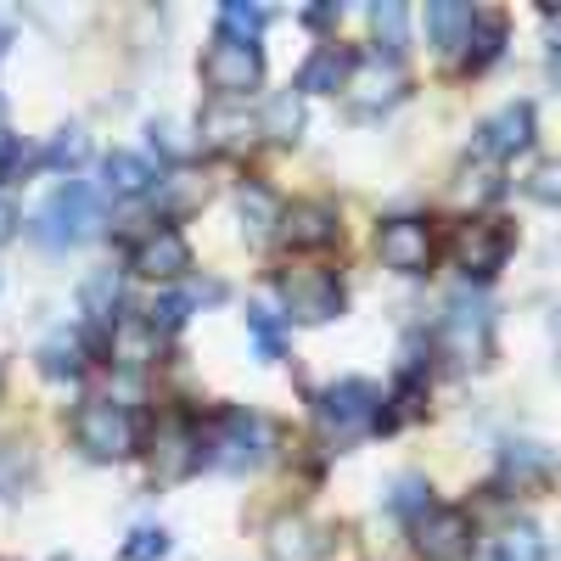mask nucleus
Wrapping results in <instances>:
<instances>
[{
	"instance_id": "f257e3e1",
	"label": "nucleus",
	"mask_w": 561,
	"mask_h": 561,
	"mask_svg": "<svg viewBox=\"0 0 561 561\" xmlns=\"http://www.w3.org/2000/svg\"><path fill=\"white\" fill-rule=\"evenodd\" d=\"M96 230H102V197L90 192L84 180L57 185L34 214V242H45V248H79V242L96 237Z\"/></svg>"
},
{
	"instance_id": "f03ea898",
	"label": "nucleus",
	"mask_w": 561,
	"mask_h": 561,
	"mask_svg": "<svg viewBox=\"0 0 561 561\" xmlns=\"http://www.w3.org/2000/svg\"><path fill=\"white\" fill-rule=\"evenodd\" d=\"M438 337H444V354H449L460 370L489 365V354H494V309H489V298L472 293V287H455L449 304H444Z\"/></svg>"
},
{
	"instance_id": "7ed1b4c3",
	"label": "nucleus",
	"mask_w": 561,
	"mask_h": 561,
	"mask_svg": "<svg viewBox=\"0 0 561 561\" xmlns=\"http://www.w3.org/2000/svg\"><path fill=\"white\" fill-rule=\"evenodd\" d=\"M314 421H320L325 438L354 444L359 433L382 427V393L370 388V382H332V388L314 399Z\"/></svg>"
},
{
	"instance_id": "20e7f679",
	"label": "nucleus",
	"mask_w": 561,
	"mask_h": 561,
	"mask_svg": "<svg viewBox=\"0 0 561 561\" xmlns=\"http://www.w3.org/2000/svg\"><path fill=\"white\" fill-rule=\"evenodd\" d=\"M73 438L90 460H124L135 455V415L118 399H90L73 415Z\"/></svg>"
},
{
	"instance_id": "39448f33",
	"label": "nucleus",
	"mask_w": 561,
	"mask_h": 561,
	"mask_svg": "<svg viewBox=\"0 0 561 561\" xmlns=\"http://www.w3.org/2000/svg\"><path fill=\"white\" fill-rule=\"evenodd\" d=\"M275 433H270V421L253 415V410H225L214 421V433H208V460L225 466V472H248V466H259L270 455Z\"/></svg>"
},
{
	"instance_id": "423d86ee",
	"label": "nucleus",
	"mask_w": 561,
	"mask_h": 561,
	"mask_svg": "<svg viewBox=\"0 0 561 561\" xmlns=\"http://www.w3.org/2000/svg\"><path fill=\"white\" fill-rule=\"evenodd\" d=\"M259 79H264V57H259V45H248V39L219 34L203 51V84L214 90V96H225V102L259 90Z\"/></svg>"
},
{
	"instance_id": "0eeeda50",
	"label": "nucleus",
	"mask_w": 561,
	"mask_h": 561,
	"mask_svg": "<svg viewBox=\"0 0 561 561\" xmlns=\"http://www.w3.org/2000/svg\"><path fill=\"white\" fill-rule=\"evenodd\" d=\"M280 304H287L293 320L320 325V320L343 314V280L332 270H293L287 280H280Z\"/></svg>"
},
{
	"instance_id": "6e6552de",
	"label": "nucleus",
	"mask_w": 561,
	"mask_h": 561,
	"mask_svg": "<svg viewBox=\"0 0 561 561\" xmlns=\"http://www.w3.org/2000/svg\"><path fill=\"white\" fill-rule=\"evenodd\" d=\"M404 68H399V57H382V51H370V57H354V68H348V102L359 107V113H382V107H393L399 96H404Z\"/></svg>"
},
{
	"instance_id": "1a4fd4ad",
	"label": "nucleus",
	"mask_w": 561,
	"mask_h": 561,
	"mask_svg": "<svg viewBox=\"0 0 561 561\" xmlns=\"http://www.w3.org/2000/svg\"><path fill=\"white\" fill-rule=\"evenodd\" d=\"M415 556L421 561H466L472 556V517L455 505H433L415 523Z\"/></svg>"
},
{
	"instance_id": "9d476101",
	"label": "nucleus",
	"mask_w": 561,
	"mask_h": 561,
	"mask_svg": "<svg viewBox=\"0 0 561 561\" xmlns=\"http://www.w3.org/2000/svg\"><path fill=\"white\" fill-rule=\"evenodd\" d=\"M511 253V237H505V225L500 219H466L455 230V264L466 280H489Z\"/></svg>"
},
{
	"instance_id": "9b49d317",
	"label": "nucleus",
	"mask_w": 561,
	"mask_h": 561,
	"mask_svg": "<svg viewBox=\"0 0 561 561\" xmlns=\"http://www.w3.org/2000/svg\"><path fill=\"white\" fill-rule=\"evenodd\" d=\"M377 253H382V264L388 270H399V275H421L433 264V225L427 219H382L377 225Z\"/></svg>"
},
{
	"instance_id": "f8f14e48",
	"label": "nucleus",
	"mask_w": 561,
	"mask_h": 561,
	"mask_svg": "<svg viewBox=\"0 0 561 561\" xmlns=\"http://www.w3.org/2000/svg\"><path fill=\"white\" fill-rule=\"evenodd\" d=\"M129 270L152 275V280H174V275L192 270V242H185L174 225H152L147 237L129 248Z\"/></svg>"
},
{
	"instance_id": "ddd939ff",
	"label": "nucleus",
	"mask_w": 561,
	"mask_h": 561,
	"mask_svg": "<svg viewBox=\"0 0 561 561\" xmlns=\"http://www.w3.org/2000/svg\"><path fill=\"white\" fill-rule=\"evenodd\" d=\"M280 237L287 248H304V253H320L337 242V208L332 203H293L280 214Z\"/></svg>"
},
{
	"instance_id": "4468645a",
	"label": "nucleus",
	"mask_w": 561,
	"mask_h": 561,
	"mask_svg": "<svg viewBox=\"0 0 561 561\" xmlns=\"http://www.w3.org/2000/svg\"><path fill=\"white\" fill-rule=\"evenodd\" d=\"M203 460H208L203 438L185 427V421H163L158 438H152V472H158V478H185V472H192V466H203Z\"/></svg>"
},
{
	"instance_id": "2eb2a0df",
	"label": "nucleus",
	"mask_w": 561,
	"mask_h": 561,
	"mask_svg": "<svg viewBox=\"0 0 561 561\" xmlns=\"http://www.w3.org/2000/svg\"><path fill=\"white\" fill-rule=\"evenodd\" d=\"M264 550H270V561H320V556H325V534H320L309 517L287 511V517H275V523H270Z\"/></svg>"
},
{
	"instance_id": "dca6fc26",
	"label": "nucleus",
	"mask_w": 561,
	"mask_h": 561,
	"mask_svg": "<svg viewBox=\"0 0 561 561\" xmlns=\"http://www.w3.org/2000/svg\"><path fill=\"white\" fill-rule=\"evenodd\" d=\"M483 152L489 158H511V152H528V140H534V107L528 102H511L500 107L494 118H483Z\"/></svg>"
},
{
	"instance_id": "f3484780",
	"label": "nucleus",
	"mask_w": 561,
	"mask_h": 561,
	"mask_svg": "<svg viewBox=\"0 0 561 561\" xmlns=\"http://www.w3.org/2000/svg\"><path fill=\"white\" fill-rule=\"evenodd\" d=\"M197 140H203L208 152H242L248 140H253V118H248V107H230V102L208 107V113L197 118Z\"/></svg>"
},
{
	"instance_id": "a211bd4d",
	"label": "nucleus",
	"mask_w": 561,
	"mask_h": 561,
	"mask_svg": "<svg viewBox=\"0 0 561 561\" xmlns=\"http://www.w3.org/2000/svg\"><path fill=\"white\" fill-rule=\"evenodd\" d=\"M79 304H84L90 325L113 337V325H118V304H124V280H118V270H96V275H90L84 287H79Z\"/></svg>"
},
{
	"instance_id": "6ab92c4d",
	"label": "nucleus",
	"mask_w": 561,
	"mask_h": 561,
	"mask_svg": "<svg viewBox=\"0 0 561 561\" xmlns=\"http://www.w3.org/2000/svg\"><path fill=\"white\" fill-rule=\"evenodd\" d=\"M472 23H478V12L460 7V0H433L427 7V34H433L438 51H460V45L472 39Z\"/></svg>"
},
{
	"instance_id": "aec40b11",
	"label": "nucleus",
	"mask_w": 561,
	"mask_h": 561,
	"mask_svg": "<svg viewBox=\"0 0 561 561\" xmlns=\"http://www.w3.org/2000/svg\"><path fill=\"white\" fill-rule=\"evenodd\" d=\"M237 208H242V225H248V242H264L270 230H280V214H287V208L275 203L270 185H242Z\"/></svg>"
},
{
	"instance_id": "412c9836",
	"label": "nucleus",
	"mask_w": 561,
	"mask_h": 561,
	"mask_svg": "<svg viewBox=\"0 0 561 561\" xmlns=\"http://www.w3.org/2000/svg\"><path fill=\"white\" fill-rule=\"evenodd\" d=\"M39 370L51 382H68V377H79L84 370V337L79 332H51L39 343Z\"/></svg>"
},
{
	"instance_id": "4be33fe9",
	"label": "nucleus",
	"mask_w": 561,
	"mask_h": 561,
	"mask_svg": "<svg viewBox=\"0 0 561 561\" xmlns=\"http://www.w3.org/2000/svg\"><path fill=\"white\" fill-rule=\"evenodd\" d=\"M158 185V169L147 158H135V152H113L107 158V192L113 197H147Z\"/></svg>"
},
{
	"instance_id": "5701e85b",
	"label": "nucleus",
	"mask_w": 561,
	"mask_h": 561,
	"mask_svg": "<svg viewBox=\"0 0 561 561\" xmlns=\"http://www.w3.org/2000/svg\"><path fill=\"white\" fill-rule=\"evenodd\" d=\"M348 57L337 51V45H320V51L298 68V90H314V96H320V90H337V84H348Z\"/></svg>"
},
{
	"instance_id": "b1692460",
	"label": "nucleus",
	"mask_w": 561,
	"mask_h": 561,
	"mask_svg": "<svg viewBox=\"0 0 561 561\" xmlns=\"http://www.w3.org/2000/svg\"><path fill=\"white\" fill-rule=\"evenodd\" d=\"M107 343H113V359L118 365H147L152 359V343H158V325L152 320H118Z\"/></svg>"
},
{
	"instance_id": "393cba45",
	"label": "nucleus",
	"mask_w": 561,
	"mask_h": 561,
	"mask_svg": "<svg viewBox=\"0 0 561 561\" xmlns=\"http://www.w3.org/2000/svg\"><path fill=\"white\" fill-rule=\"evenodd\" d=\"M298 129H304V96H298V90H280V96H270V107H264V135H270V140H298Z\"/></svg>"
},
{
	"instance_id": "a878e982",
	"label": "nucleus",
	"mask_w": 561,
	"mask_h": 561,
	"mask_svg": "<svg viewBox=\"0 0 561 561\" xmlns=\"http://www.w3.org/2000/svg\"><path fill=\"white\" fill-rule=\"evenodd\" d=\"M489 561H545V539H539V528H534V523H511V528L494 539Z\"/></svg>"
},
{
	"instance_id": "bb28decb",
	"label": "nucleus",
	"mask_w": 561,
	"mask_h": 561,
	"mask_svg": "<svg viewBox=\"0 0 561 561\" xmlns=\"http://www.w3.org/2000/svg\"><path fill=\"white\" fill-rule=\"evenodd\" d=\"M500 45H505V18H494V12H478V23H472V39H466V62H472V68H489V62L500 57Z\"/></svg>"
},
{
	"instance_id": "cd10ccee",
	"label": "nucleus",
	"mask_w": 561,
	"mask_h": 561,
	"mask_svg": "<svg viewBox=\"0 0 561 561\" xmlns=\"http://www.w3.org/2000/svg\"><path fill=\"white\" fill-rule=\"evenodd\" d=\"M505 478L545 483V478H550V455H545L539 444H511V449H505Z\"/></svg>"
},
{
	"instance_id": "c85d7f7f",
	"label": "nucleus",
	"mask_w": 561,
	"mask_h": 561,
	"mask_svg": "<svg viewBox=\"0 0 561 561\" xmlns=\"http://www.w3.org/2000/svg\"><path fill=\"white\" fill-rule=\"evenodd\" d=\"M28 483H34L28 455H23V449H12V444H0V500H18Z\"/></svg>"
},
{
	"instance_id": "c756f323",
	"label": "nucleus",
	"mask_w": 561,
	"mask_h": 561,
	"mask_svg": "<svg viewBox=\"0 0 561 561\" xmlns=\"http://www.w3.org/2000/svg\"><path fill=\"white\" fill-rule=\"evenodd\" d=\"M248 332L259 343V359H280V320L270 304H248Z\"/></svg>"
},
{
	"instance_id": "7c9ffc66",
	"label": "nucleus",
	"mask_w": 561,
	"mask_h": 561,
	"mask_svg": "<svg viewBox=\"0 0 561 561\" xmlns=\"http://www.w3.org/2000/svg\"><path fill=\"white\" fill-rule=\"evenodd\" d=\"M370 28H377V39L388 45V57L404 45V28H410V18H404V7L399 0H377V7H370Z\"/></svg>"
},
{
	"instance_id": "2f4dec72",
	"label": "nucleus",
	"mask_w": 561,
	"mask_h": 561,
	"mask_svg": "<svg viewBox=\"0 0 561 561\" xmlns=\"http://www.w3.org/2000/svg\"><path fill=\"white\" fill-rule=\"evenodd\" d=\"M393 511H399V517H410V523L427 517V511H433L427 478H399V483H393Z\"/></svg>"
},
{
	"instance_id": "473e14b6",
	"label": "nucleus",
	"mask_w": 561,
	"mask_h": 561,
	"mask_svg": "<svg viewBox=\"0 0 561 561\" xmlns=\"http://www.w3.org/2000/svg\"><path fill=\"white\" fill-rule=\"evenodd\" d=\"M455 192H460L466 203H489V197H500V169H494V163H466Z\"/></svg>"
},
{
	"instance_id": "72a5a7b5",
	"label": "nucleus",
	"mask_w": 561,
	"mask_h": 561,
	"mask_svg": "<svg viewBox=\"0 0 561 561\" xmlns=\"http://www.w3.org/2000/svg\"><path fill=\"white\" fill-rule=\"evenodd\" d=\"M259 28H264V12L259 7H242V0H230V7H219V34H230V39H259Z\"/></svg>"
},
{
	"instance_id": "f704fd0d",
	"label": "nucleus",
	"mask_w": 561,
	"mask_h": 561,
	"mask_svg": "<svg viewBox=\"0 0 561 561\" xmlns=\"http://www.w3.org/2000/svg\"><path fill=\"white\" fill-rule=\"evenodd\" d=\"M84 152H90L84 129H57V140L45 147V163H51V169H73V163H84Z\"/></svg>"
},
{
	"instance_id": "c9c22d12",
	"label": "nucleus",
	"mask_w": 561,
	"mask_h": 561,
	"mask_svg": "<svg viewBox=\"0 0 561 561\" xmlns=\"http://www.w3.org/2000/svg\"><path fill=\"white\" fill-rule=\"evenodd\" d=\"M169 556V534L163 528H135L124 539V561H163Z\"/></svg>"
},
{
	"instance_id": "e433bc0d",
	"label": "nucleus",
	"mask_w": 561,
	"mask_h": 561,
	"mask_svg": "<svg viewBox=\"0 0 561 561\" xmlns=\"http://www.w3.org/2000/svg\"><path fill=\"white\" fill-rule=\"evenodd\" d=\"M528 197H539L545 208H561V158H550L528 174Z\"/></svg>"
},
{
	"instance_id": "4c0bfd02",
	"label": "nucleus",
	"mask_w": 561,
	"mask_h": 561,
	"mask_svg": "<svg viewBox=\"0 0 561 561\" xmlns=\"http://www.w3.org/2000/svg\"><path fill=\"white\" fill-rule=\"evenodd\" d=\"M147 135H152V147H158L163 158H174V163H180V158H192V140H185L174 124H152Z\"/></svg>"
},
{
	"instance_id": "58836bf2",
	"label": "nucleus",
	"mask_w": 561,
	"mask_h": 561,
	"mask_svg": "<svg viewBox=\"0 0 561 561\" xmlns=\"http://www.w3.org/2000/svg\"><path fill=\"white\" fill-rule=\"evenodd\" d=\"M18 230V208H12V197H0V242H7Z\"/></svg>"
},
{
	"instance_id": "ea45409f",
	"label": "nucleus",
	"mask_w": 561,
	"mask_h": 561,
	"mask_svg": "<svg viewBox=\"0 0 561 561\" xmlns=\"http://www.w3.org/2000/svg\"><path fill=\"white\" fill-rule=\"evenodd\" d=\"M550 79H556V84H561V39H556V45H550Z\"/></svg>"
},
{
	"instance_id": "a19ab883",
	"label": "nucleus",
	"mask_w": 561,
	"mask_h": 561,
	"mask_svg": "<svg viewBox=\"0 0 561 561\" xmlns=\"http://www.w3.org/2000/svg\"><path fill=\"white\" fill-rule=\"evenodd\" d=\"M7 45H12V28H7V23H0V51H7Z\"/></svg>"
}]
</instances>
